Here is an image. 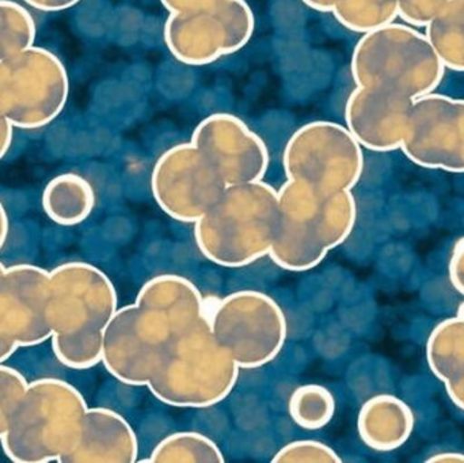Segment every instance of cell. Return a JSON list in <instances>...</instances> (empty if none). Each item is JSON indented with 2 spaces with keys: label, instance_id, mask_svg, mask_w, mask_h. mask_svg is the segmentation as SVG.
<instances>
[{
  "label": "cell",
  "instance_id": "6da1fadb",
  "mask_svg": "<svg viewBox=\"0 0 464 463\" xmlns=\"http://www.w3.org/2000/svg\"><path fill=\"white\" fill-rule=\"evenodd\" d=\"M278 193V220L269 257L286 272L316 268L351 236L357 220L352 190L322 193L286 179Z\"/></svg>",
  "mask_w": 464,
  "mask_h": 463
},
{
  "label": "cell",
  "instance_id": "7a4b0ae2",
  "mask_svg": "<svg viewBox=\"0 0 464 463\" xmlns=\"http://www.w3.org/2000/svg\"><path fill=\"white\" fill-rule=\"evenodd\" d=\"M278 220V193L262 181L226 187L195 223L198 252L215 265L243 268L269 256Z\"/></svg>",
  "mask_w": 464,
  "mask_h": 463
},
{
  "label": "cell",
  "instance_id": "3957f363",
  "mask_svg": "<svg viewBox=\"0 0 464 463\" xmlns=\"http://www.w3.org/2000/svg\"><path fill=\"white\" fill-rule=\"evenodd\" d=\"M239 374V366L217 342L207 318L171 336L147 388L169 407L203 410L225 401Z\"/></svg>",
  "mask_w": 464,
  "mask_h": 463
},
{
  "label": "cell",
  "instance_id": "277c9868",
  "mask_svg": "<svg viewBox=\"0 0 464 463\" xmlns=\"http://www.w3.org/2000/svg\"><path fill=\"white\" fill-rule=\"evenodd\" d=\"M87 410L83 394L67 381H32L0 439L3 453L14 463L62 461L78 442Z\"/></svg>",
  "mask_w": 464,
  "mask_h": 463
},
{
  "label": "cell",
  "instance_id": "5b68a950",
  "mask_svg": "<svg viewBox=\"0 0 464 463\" xmlns=\"http://www.w3.org/2000/svg\"><path fill=\"white\" fill-rule=\"evenodd\" d=\"M351 71L356 87L413 101L438 89L446 67L424 33L392 22L362 34L352 53Z\"/></svg>",
  "mask_w": 464,
  "mask_h": 463
},
{
  "label": "cell",
  "instance_id": "8992f818",
  "mask_svg": "<svg viewBox=\"0 0 464 463\" xmlns=\"http://www.w3.org/2000/svg\"><path fill=\"white\" fill-rule=\"evenodd\" d=\"M70 76L48 49L30 46L0 60V111L14 128L46 127L64 111Z\"/></svg>",
  "mask_w": 464,
  "mask_h": 463
},
{
  "label": "cell",
  "instance_id": "52a82bcc",
  "mask_svg": "<svg viewBox=\"0 0 464 463\" xmlns=\"http://www.w3.org/2000/svg\"><path fill=\"white\" fill-rule=\"evenodd\" d=\"M208 323L217 342L240 370H256L272 363L288 337L283 309L261 291L228 294L208 314Z\"/></svg>",
  "mask_w": 464,
  "mask_h": 463
},
{
  "label": "cell",
  "instance_id": "ba28073f",
  "mask_svg": "<svg viewBox=\"0 0 464 463\" xmlns=\"http://www.w3.org/2000/svg\"><path fill=\"white\" fill-rule=\"evenodd\" d=\"M286 179L322 193L352 190L364 171V152L345 125L313 121L292 133L283 152Z\"/></svg>",
  "mask_w": 464,
  "mask_h": 463
},
{
  "label": "cell",
  "instance_id": "9c48e42d",
  "mask_svg": "<svg viewBox=\"0 0 464 463\" xmlns=\"http://www.w3.org/2000/svg\"><path fill=\"white\" fill-rule=\"evenodd\" d=\"M254 27L256 19L246 0H220L208 7L171 13L165 43L179 62L201 67L247 45Z\"/></svg>",
  "mask_w": 464,
  "mask_h": 463
},
{
  "label": "cell",
  "instance_id": "30bf717a",
  "mask_svg": "<svg viewBox=\"0 0 464 463\" xmlns=\"http://www.w3.org/2000/svg\"><path fill=\"white\" fill-rule=\"evenodd\" d=\"M117 310L116 287L102 269L84 261H68L49 271L52 334L103 332Z\"/></svg>",
  "mask_w": 464,
  "mask_h": 463
},
{
  "label": "cell",
  "instance_id": "8fae6325",
  "mask_svg": "<svg viewBox=\"0 0 464 463\" xmlns=\"http://www.w3.org/2000/svg\"><path fill=\"white\" fill-rule=\"evenodd\" d=\"M171 336L160 315L136 304L119 307L103 331V367L124 385L147 388Z\"/></svg>",
  "mask_w": 464,
  "mask_h": 463
},
{
  "label": "cell",
  "instance_id": "7c38bea8",
  "mask_svg": "<svg viewBox=\"0 0 464 463\" xmlns=\"http://www.w3.org/2000/svg\"><path fill=\"white\" fill-rule=\"evenodd\" d=\"M227 185L192 143L166 150L151 173L155 203L171 219L195 225Z\"/></svg>",
  "mask_w": 464,
  "mask_h": 463
},
{
  "label": "cell",
  "instance_id": "4fadbf2b",
  "mask_svg": "<svg viewBox=\"0 0 464 463\" xmlns=\"http://www.w3.org/2000/svg\"><path fill=\"white\" fill-rule=\"evenodd\" d=\"M403 154L425 169L464 173V100L430 94L411 102Z\"/></svg>",
  "mask_w": 464,
  "mask_h": 463
},
{
  "label": "cell",
  "instance_id": "5bb4252c",
  "mask_svg": "<svg viewBox=\"0 0 464 463\" xmlns=\"http://www.w3.org/2000/svg\"><path fill=\"white\" fill-rule=\"evenodd\" d=\"M190 143L227 187L262 181L269 169V150L264 139L231 113L222 111L201 120Z\"/></svg>",
  "mask_w": 464,
  "mask_h": 463
},
{
  "label": "cell",
  "instance_id": "9a60e30c",
  "mask_svg": "<svg viewBox=\"0 0 464 463\" xmlns=\"http://www.w3.org/2000/svg\"><path fill=\"white\" fill-rule=\"evenodd\" d=\"M48 299L49 271L32 264L5 266L0 279V334L18 348L51 340Z\"/></svg>",
  "mask_w": 464,
  "mask_h": 463
},
{
  "label": "cell",
  "instance_id": "2e32d148",
  "mask_svg": "<svg viewBox=\"0 0 464 463\" xmlns=\"http://www.w3.org/2000/svg\"><path fill=\"white\" fill-rule=\"evenodd\" d=\"M413 101L384 90L356 87L345 105V127L362 149L400 150Z\"/></svg>",
  "mask_w": 464,
  "mask_h": 463
},
{
  "label": "cell",
  "instance_id": "e0dca14e",
  "mask_svg": "<svg viewBox=\"0 0 464 463\" xmlns=\"http://www.w3.org/2000/svg\"><path fill=\"white\" fill-rule=\"evenodd\" d=\"M139 440L130 421L109 408H89L75 448L60 463H135Z\"/></svg>",
  "mask_w": 464,
  "mask_h": 463
},
{
  "label": "cell",
  "instance_id": "ac0fdd59",
  "mask_svg": "<svg viewBox=\"0 0 464 463\" xmlns=\"http://www.w3.org/2000/svg\"><path fill=\"white\" fill-rule=\"evenodd\" d=\"M135 304L160 315L170 325L173 334L192 328L209 314L198 285L174 274L158 275L147 280L139 290Z\"/></svg>",
  "mask_w": 464,
  "mask_h": 463
},
{
  "label": "cell",
  "instance_id": "d6986e66",
  "mask_svg": "<svg viewBox=\"0 0 464 463\" xmlns=\"http://www.w3.org/2000/svg\"><path fill=\"white\" fill-rule=\"evenodd\" d=\"M414 415L402 400L379 394L362 404L357 432L367 448L381 453L397 450L413 434Z\"/></svg>",
  "mask_w": 464,
  "mask_h": 463
},
{
  "label": "cell",
  "instance_id": "ffe728a7",
  "mask_svg": "<svg viewBox=\"0 0 464 463\" xmlns=\"http://www.w3.org/2000/svg\"><path fill=\"white\" fill-rule=\"evenodd\" d=\"M94 207V188L79 174H59L46 184L43 192V209L46 217L64 227H72L89 219Z\"/></svg>",
  "mask_w": 464,
  "mask_h": 463
},
{
  "label": "cell",
  "instance_id": "44dd1931",
  "mask_svg": "<svg viewBox=\"0 0 464 463\" xmlns=\"http://www.w3.org/2000/svg\"><path fill=\"white\" fill-rule=\"evenodd\" d=\"M425 29L444 67L464 72V0H449Z\"/></svg>",
  "mask_w": 464,
  "mask_h": 463
},
{
  "label": "cell",
  "instance_id": "7402d4cb",
  "mask_svg": "<svg viewBox=\"0 0 464 463\" xmlns=\"http://www.w3.org/2000/svg\"><path fill=\"white\" fill-rule=\"evenodd\" d=\"M430 371L446 383L464 369V318H449L439 323L427 342Z\"/></svg>",
  "mask_w": 464,
  "mask_h": 463
},
{
  "label": "cell",
  "instance_id": "603a6c76",
  "mask_svg": "<svg viewBox=\"0 0 464 463\" xmlns=\"http://www.w3.org/2000/svg\"><path fill=\"white\" fill-rule=\"evenodd\" d=\"M151 463H225L219 446L201 432L179 431L163 438L149 458Z\"/></svg>",
  "mask_w": 464,
  "mask_h": 463
},
{
  "label": "cell",
  "instance_id": "cb8c5ba5",
  "mask_svg": "<svg viewBox=\"0 0 464 463\" xmlns=\"http://www.w3.org/2000/svg\"><path fill=\"white\" fill-rule=\"evenodd\" d=\"M288 412L300 429L318 431L329 426L334 418L335 399L329 389L318 383L302 385L292 391Z\"/></svg>",
  "mask_w": 464,
  "mask_h": 463
},
{
  "label": "cell",
  "instance_id": "d4e9b609",
  "mask_svg": "<svg viewBox=\"0 0 464 463\" xmlns=\"http://www.w3.org/2000/svg\"><path fill=\"white\" fill-rule=\"evenodd\" d=\"M400 0H334L332 14L352 32H372L392 24L398 16Z\"/></svg>",
  "mask_w": 464,
  "mask_h": 463
},
{
  "label": "cell",
  "instance_id": "484cf974",
  "mask_svg": "<svg viewBox=\"0 0 464 463\" xmlns=\"http://www.w3.org/2000/svg\"><path fill=\"white\" fill-rule=\"evenodd\" d=\"M57 362L71 370H90L102 363L103 332L52 334Z\"/></svg>",
  "mask_w": 464,
  "mask_h": 463
},
{
  "label": "cell",
  "instance_id": "4316f807",
  "mask_svg": "<svg viewBox=\"0 0 464 463\" xmlns=\"http://www.w3.org/2000/svg\"><path fill=\"white\" fill-rule=\"evenodd\" d=\"M37 27L32 14L13 0H0V60L34 45Z\"/></svg>",
  "mask_w": 464,
  "mask_h": 463
},
{
  "label": "cell",
  "instance_id": "83f0119b",
  "mask_svg": "<svg viewBox=\"0 0 464 463\" xmlns=\"http://www.w3.org/2000/svg\"><path fill=\"white\" fill-rule=\"evenodd\" d=\"M343 458L326 443L303 439L286 443L273 456L272 463H341Z\"/></svg>",
  "mask_w": 464,
  "mask_h": 463
},
{
  "label": "cell",
  "instance_id": "f1b7e54d",
  "mask_svg": "<svg viewBox=\"0 0 464 463\" xmlns=\"http://www.w3.org/2000/svg\"><path fill=\"white\" fill-rule=\"evenodd\" d=\"M26 378L13 367L0 363V439L7 431L11 416L26 391Z\"/></svg>",
  "mask_w": 464,
  "mask_h": 463
},
{
  "label": "cell",
  "instance_id": "f546056e",
  "mask_svg": "<svg viewBox=\"0 0 464 463\" xmlns=\"http://www.w3.org/2000/svg\"><path fill=\"white\" fill-rule=\"evenodd\" d=\"M449 0H400L398 16L409 26L427 27Z\"/></svg>",
  "mask_w": 464,
  "mask_h": 463
},
{
  "label": "cell",
  "instance_id": "4dcf8cb0",
  "mask_svg": "<svg viewBox=\"0 0 464 463\" xmlns=\"http://www.w3.org/2000/svg\"><path fill=\"white\" fill-rule=\"evenodd\" d=\"M449 269L452 285L464 296V236L455 244Z\"/></svg>",
  "mask_w": 464,
  "mask_h": 463
},
{
  "label": "cell",
  "instance_id": "1f68e13d",
  "mask_svg": "<svg viewBox=\"0 0 464 463\" xmlns=\"http://www.w3.org/2000/svg\"><path fill=\"white\" fill-rule=\"evenodd\" d=\"M218 2L220 0H160L163 7L170 14L198 10V8L208 7Z\"/></svg>",
  "mask_w": 464,
  "mask_h": 463
},
{
  "label": "cell",
  "instance_id": "d6a6232c",
  "mask_svg": "<svg viewBox=\"0 0 464 463\" xmlns=\"http://www.w3.org/2000/svg\"><path fill=\"white\" fill-rule=\"evenodd\" d=\"M24 2L30 7L35 8V10L57 13V11H64L73 7L82 0H24Z\"/></svg>",
  "mask_w": 464,
  "mask_h": 463
},
{
  "label": "cell",
  "instance_id": "836d02e7",
  "mask_svg": "<svg viewBox=\"0 0 464 463\" xmlns=\"http://www.w3.org/2000/svg\"><path fill=\"white\" fill-rule=\"evenodd\" d=\"M447 394L451 401L457 405L459 410H464V369L460 370L454 378L444 383Z\"/></svg>",
  "mask_w": 464,
  "mask_h": 463
},
{
  "label": "cell",
  "instance_id": "e575fe53",
  "mask_svg": "<svg viewBox=\"0 0 464 463\" xmlns=\"http://www.w3.org/2000/svg\"><path fill=\"white\" fill-rule=\"evenodd\" d=\"M14 127L7 117L0 111V160L5 157L13 143Z\"/></svg>",
  "mask_w": 464,
  "mask_h": 463
},
{
  "label": "cell",
  "instance_id": "d590c367",
  "mask_svg": "<svg viewBox=\"0 0 464 463\" xmlns=\"http://www.w3.org/2000/svg\"><path fill=\"white\" fill-rule=\"evenodd\" d=\"M428 463H464V454L440 453L427 459Z\"/></svg>",
  "mask_w": 464,
  "mask_h": 463
},
{
  "label": "cell",
  "instance_id": "8d00e7d4",
  "mask_svg": "<svg viewBox=\"0 0 464 463\" xmlns=\"http://www.w3.org/2000/svg\"><path fill=\"white\" fill-rule=\"evenodd\" d=\"M8 231H10V220H8L7 212L0 201V250L5 246L8 238Z\"/></svg>",
  "mask_w": 464,
  "mask_h": 463
},
{
  "label": "cell",
  "instance_id": "74e56055",
  "mask_svg": "<svg viewBox=\"0 0 464 463\" xmlns=\"http://www.w3.org/2000/svg\"><path fill=\"white\" fill-rule=\"evenodd\" d=\"M19 350L14 342L0 334V363H5Z\"/></svg>",
  "mask_w": 464,
  "mask_h": 463
},
{
  "label": "cell",
  "instance_id": "f35d334b",
  "mask_svg": "<svg viewBox=\"0 0 464 463\" xmlns=\"http://www.w3.org/2000/svg\"><path fill=\"white\" fill-rule=\"evenodd\" d=\"M458 315L464 318V304H462V306H460L459 310H458Z\"/></svg>",
  "mask_w": 464,
  "mask_h": 463
},
{
  "label": "cell",
  "instance_id": "ab89813d",
  "mask_svg": "<svg viewBox=\"0 0 464 463\" xmlns=\"http://www.w3.org/2000/svg\"><path fill=\"white\" fill-rule=\"evenodd\" d=\"M5 266L3 265L2 263H0V279H2L3 274H5Z\"/></svg>",
  "mask_w": 464,
  "mask_h": 463
}]
</instances>
